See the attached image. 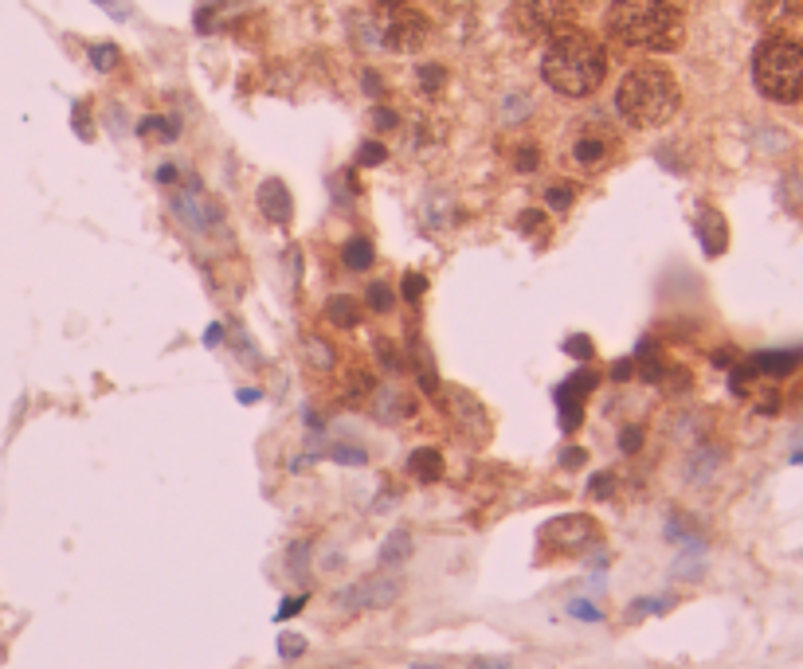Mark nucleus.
I'll return each instance as SVG.
<instances>
[{"label": "nucleus", "instance_id": "1", "mask_svg": "<svg viewBox=\"0 0 803 669\" xmlns=\"http://www.w3.org/2000/svg\"><path fill=\"white\" fill-rule=\"evenodd\" d=\"M608 75V55L604 44L588 32L561 28L557 36H549V47L541 55V79L565 98H588L592 90H600Z\"/></svg>", "mask_w": 803, "mask_h": 669}, {"label": "nucleus", "instance_id": "2", "mask_svg": "<svg viewBox=\"0 0 803 669\" xmlns=\"http://www.w3.org/2000/svg\"><path fill=\"white\" fill-rule=\"evenodd\" d=\"M608 32L627 47L674 51L686 40L682 4L678 0H612Z\"/></svg>", "mask_w": 803, "mask_h": 669}, {"label": "nucleus", "instance_id": "3", "mask_svg": "<svg viewBox=\"0 0 803 669\" xmlns=\"http://www.w3.org/2000/svg\"><path fill=\"white\" fill-rule=\"evenodd\" d=\"M678 83L674 75L659 67V63H639L623 75V83L615 90V110L627 126L635 130H655V126H666L674 114H678Z\"/></svg>", "mask_w": 803, "mask_h": 669}, {"label": "nucleus", "instance_id": "4", "mask_svg": "<svg viewBox=\"0 0 803 669\" xmlns=\"http://www.w3.org/2000/svg\"><path fill=\"white\" fill-rule=\"evenodd\" d=\"M753 83L772 102H800L803 98V44L788 36H772L756 47Z\"/></svg>", "mask_w": 803, "mask_h": 669}, {"label": "nucleus", "instance_id": "5", "mask_svg": "<svg viewBox=\"0 0 803 669\" xmlns=\"http://www.w3.org/2000/svg\"><path fill=\"white\" fill-rule=\"evenodd\" d=\"M572 16V0H514L510 20L521 36H557Z\"/></svg>", "mask_w": 803, "mask_h": 669}, {"label": "nucleus", "instance_id": "6", "mask_svg": "<svg viewBox=\"0 0 803 669\" xmlns=\"http://www.w3.org/2000/svg\"><path fill=\"white\" fill-rule=\"evenodd\" d=\"M541 540L557 552H588L592 544H600V525L584 513H568V517H557L541 529Z\"/></svg>", "mask_w": 803, "mask_h": 669}, {"label": "nucleus", "instance_id": "7", "mask_svg": "<svg viewBox=\"0 0 803 669\" xmlns=\"http://www.w3.org/2000/svg\"><path fill=\"white\" fill-rule=\"evenodd\" d=\"M427 32H431V24H427L424 12L396 8V16L384 28V47L388 51H420L427 44Z\"/></svg>", "mask_w": 803, "mask_h": 669}, {"label": "nucleus", "instance_id": "8", "mask_svg": "<svg viewBox=\"0 0 803 669\" xmlns=\"http://www.w3.org/2000/svg\"><path fill=\"white\" fill-rule=\"evenodd\" d=\"M396 595H400V583L388 580V576H373V580H361L353 583L349 591H341L337 603L345 611H365V607H388V603H396Z\"/></svg>", "mask_w": 803, "mask_h": 669}, {"label": "nucleus", "instance_id": "9", "mask_svg": "<svg viewBox=\"0 0 803 669\" xmlns=\"http://www.w3.org/2000/svg\"><path fill=\"white\" fill-rule=\"evenodd\" d=\"M259 212L271 223L294 220V200H290V188H286L283 180H263L259 184Z\"/></svg>", "mask_w": 803, "mask_h": 669}, {"label": "nucleus", "instance_id": "10", "mask_svg": "<svg viewBox=\"0 0 803 669\" xmlns=\"http://www.w3.org/2000/svg\"><path fill=\"white\" fill-rule=\"evenodd\" d=\"M326 317H330V325H337V329H357L365 321V306L357 298H349V294H333L330 302H326Z\"/></svg>", "mask_w": 803, "mask_h": 669}, {"label": "nucleus", "instance_id": "11", "mask_svg": "<svg viewBox=\"0 0 803 669\" xmlns=\"http://www.w3.org/2000/svg\"><path fill=\"white\" fill-rule=\"evenodd\" d=\"M373 411H377L380 423H396V419H408L416 407H412V400L400 388H380L377 400H373Z\"/></svg>", "mask_w": 803, "mask_h": 669}, {"label": "nucleus", "instance_id": "12", "mask_svg": "<svg viewBox=\"0 0 803 669\" xmlns=\"http://www.w3.org/2000/svg\"><path fill=\"white\" fill-rule=\"evenodd\" d=\"M377 392V380H373V372H365V368H349L345 372V384H337V400L341 403H361L369 400Z\"/></svg>", "mask_w": 803, "mask_h": 669}, {"label": "nucleus", "instance_id": "13", "mask_svg": "<svg viewBox=\"0 0 803 669\" xmlns=\"http://www.w3.org/2000/svg\"><path fill=\"white\" fill-rule=\"evenodd\" d=\"M408 470H412V478H420V482H439V478H443V454L431 450V446H420V450H412Z\"/></svg>", "mask_w": 803, "mask_h": 669}, {"label": "nucleus", "instance_id": "14", "mask_svg": "<svg viewBox=\"0 0 803 669\" xmlns=\"http://www.w3.org/2000/svg\"><path fill=\"white\" fill-rule=\"evenodd\" d=\"M557 407H561V427L576 431L580 427V415H584V396L572 388V384H557Z\"/></svg>", "mask_w": 803, "mask_h": 669}, {"label": "nucleus", "instance_id": "15", "mask_svg": "<svg viewBox=\"0 0 803 669\" xmlns=\"http://www.w3.org/2000/svg\"><path fill=\"white\" fill-rule=\"evenodd\" d=\"M341 263H345L349 270H369L373 267V243H369L365 235L345 239V247H341Z\"/></svg>", "mask_w": 803, "mask_h": 669}, {"label": "nucleus", "instance_id": "16", "mask_svg": "<svg viewBox=\"0 0 803 669\" xmlns=\"http://www.w3.org/2000/svg\"><path fill=\"white\" fill-rule=\"evenodd\" d=\"M698 235H702V247H706V255H721V251H725V220H721L717 212H706V216H702Z\"/></svg>", "mask_w": 803, "mask_h": 669}, {"label": "nucleus", "instance_id": "17", "mask_svg": "<svg viewBox=\"0 0 803 669\" xmlns=\"http://www.w3.org/2000/svg\"><path fill=\"white\" fill-rule=\"evenodd\" d=\"M138 134L145 141H173V137L181 134V126L173 122V118H145L142 126H138Z\"/></svg>", "mask_w": 803, "mask_h": 669}, {"label": "nucleus", "instance_id": "18", "mask_svg": "<svg viewBox=\"0 0 803 669\" xmlns=\"http://www.w3.org/2000/svg\"><path fill=\"white\" fill-rule=\"evenodd\" d=\"M302 357H306V364H314V368H322V372L333 368V360H337L322 337H306V341H302Z\"/></svg>", "mask_w": 803, "mask_h": 669}, {"label": "nucleus", "instance_id": "19", "mask_svg": "<svg viewBox=\"0 0 803 669\" xmlns=\"http://www.w3.org/2000/svg\"><path fill=\"white\" fill-rule=\"evenodd\" d=\"M572 153H576V161L588 169V165H600V161L608 157V145H604L600 137L588 134V137H580V141H576V149H572Z\"/></svg>", "mask_w": 803, "mask_h": 669}, {"label": "nucleus", "instance_id": "20", "mask_svg": "<svg viewBox=\"0 0 803 669\" xmlns=\"http://www.w3.org/2000/svg\"><path fill=\"white\" fill-rule=\"evenodd\" d=\"M408 552H412V536L400 529V533L388 536V544L380 548V564H384V568H392V564H396V560H404Z\"/></svg>", "mask_w": 803, "mask_h": 669}, {"label": "nucleus", "instance_id": "21", "mask_svg": "<svg viewBox=\"0 0 803 669\" xmlns=\"http://www.w3.org/2000/svg\"><path fill=\"white\" fill-rule=\"evenodd\" d=\"M369 306L377 313H388L396 306V294H392V286H384V282H373L369 286Z\"/></svg>", "mask_w": 803, "mask_h": 669}, {"label": "nucleus", "instance_id": "22", "mask_svg": "<svg viewBox=\"0 0 803 669\" xmlns=\"http://www.w3.org/2000/svg\"><path fill=\"white\" fill-rule=\"evenodd\" d=\"M384 161H388V149H384L380 141H365V145H361V153H357V165H365V169L384 165Z\"/></svg>", "mask_w": 803, "mask_h": 669}, {"label": "nucleus", "instance_id": "23", "mask_svg": "<svg viewBox=\"0 0 803 669\" xmlns=\"http://www.w3.org/2000/svg\"><path fill=\"white\" fill-rule=\"evenodd\" d=\"M565 353L576 360H592V353H596V345H592V337H584V333H572L565 341Z\"/></svg>", "mask_w": 803, "mask_h": 669}, {"label": "nucleus", "instance_id": "24", "mask_svg": "<svg viewBox=\"0 0 803 669\" xmlns=\"http://www.w3.org/2000/svg\"><path fill=\"white\" fill-rule=\"evenodd\" d=\"M91 63H95L98 71H114V63H118V47H114V44H95V47H91Z\"/></svg>", "mask_w": 803, "mask_h": 669}, {"label": "nucleus", "instance_id": "25", "mask_svg": "<svg viewBox=\"0 0 803 669\" xmlns=\"http://www.w3.org/2000/svg\"><path fill=\"white\" fill-rule=\"evenodd\" d=\"M443 83H447V71L439 67V63H427V67H420V87L431 94V90H443Z\"/></svg>", "mask_w": 803, "mask_h": 669}, {"label": "nucleus", "instance_id": "26", "mask_svg": "<svg viewBox=\"0 0 803 669\" xmlns=\"http://www.w3.org/2000/svg\"><path fill=\"white\" fill-rule=\"evenodd\" d=\"M298 654H306V638H302V634H283V638H279V658H283V662H294Z\"/></svg>", "mask_w": 803, "mask_h": 669}, {"label": "nucleus", "instance_id": "27", "mask_svg": "<svg viewBox=\"0 0 803 669\" xmlns=\"http://www.w3.org/2000/svg\"><path fill=\"white\" fill-rule=\"evenodd\" d=\"M396 353H400V349H396L392 341H384V337H380V341H377V357H380V364H384L388 372H400V368H404V357H396Z\"/></svg>", "mask_w": 803, "mask_h": 669}, {"label": "nucleus", "instance_id": "28", "mask_svg": "<svg viewBox=\"0 0 803 669\" xmlns=\"http://www.w3.org/2000/svg\"><path fill=\"white\" fill-rule=\"evenodd\" d=\"M545 196H549V208H557V212H565L568 204H572V184H553V188H549V192H545Z\"/></svg>", "mask_w": 803, "mask_h": 669}, {"label": "nucleus", "instance_id": "29", "mask_svg": "<svg viewBox=\"0 0 803 669\" xmlns=\"http://www.w3.org/2000/svg\"><path fill=\"white\" fill-rule=\"evenodd\" d=\"M400 290H404V298H408V302H420V294L427 290V278H424V274H408Z\"/></svg>", "mask_w": 803, "mask_h": 669}, {"label": "nucleus", "instance_id": "30", "mask_svg": "<svg viewBox=\"0 0 803 669\" xmlns=\"http://www.w3.org/2000/svg\"><path fill=\"white\" fill-rule=\"evenodd\" d=\"M333 458H337V462H349V466L369 462V454H365V450H353V446H333Z\"/></svg>", "mask_w": 803, "mask_h": 669}, {"label": "nucleus", "instance_id": "31", "mask_svg": "<svg viewBox=\"0 0 803 669\" xmlns=\"http://www.w3.org/2000/svg\"><path fill=\"white\" fill-rule=\"evenodd\" d=\"M514 161H518L521 173H533V169H537V161H541V153H537L533 145H525V149H518V157H514Z\"/></svg>", "mask_w": 803, "mask_h": 669}, {"label": "nucleus", "instance_id": "32", "mask_svg": "<svg viewBox=\"0 0 803 669\" xmlns=\"http://www.w3.org/2000/svg\"><path fill=\"white\" fill-rule=\"evenodd\" d=\"M619 446H623L627 454H635V450L643 446V431H639V427H623V435H619Z\"/></svg>", "mask_w": 803, "mask_h": 669}, {"label": "nucleus", "instance_id": "33", "mask_svg": "<svg viewBox=\"0 0 803 669\" xmlns=\"http://www.w3.org/2000/svg\"><path fill=\"white\" fill-rule=\"evenodd\" d=\"M302 607H306V595H294V599H286L283 607H279V615H275V619L283 623V619H290V615H298Z\"/></svg>", "mask_w": 803, "mask_h": 669}, {"label": "nucleus", "instance_id": "34", "mask_svg": "<svg viewBox=\"0 0 803 669\" xmlns=\"http://www.w3.org/2000/svg\"><path fill=\"white\" fill-rule=\"evenodd\" d=\"M568 611H572L576 619H592V623H600V611H596V607H588V603H572Z\"/></svg>", "mask_w": 803, "mask_h": 669}, {"label": "nucleus", "instance_id": "35", "mask_svg": "<svg viewBox=\"0 0 803 669\" xmlns=\"http://www.w3.org/2000/svg\"><path fill=\"white\" fill-rule=\"evenodd\" d=\"M541 223H545V216H541V212H525V216H521V220H518V227H521V231H529V235H533V231H537Z\"/></svg>", "mask_w": 803, "mask_h": 669}, {"label": "nucleus", "instance_id": "36", "mask_svg": "<svg viewBox=\"0 0 803 669\" xmlns=\"http://www.w3.org/2000/svg\"><path fill=\"white\" fill-rule=\"evenodd\" d=\"M588 490H592V497H608V493H612V474H600Z\"/></svg>", "mask_w": 803, "mask_h": 669}, {"label": "nucleus", "instance_id": "37", "mask_svg": "<svg viewBox=\"0 0 803 669\" xmlns=\"http://www.w3.org/2000/svg\"><path fill=\"white\" fill-rule=\"evenodd\" d=\"M220 341H224V325H208V329H204V345L212 349V345H220Z\"/></svg>", "mask_w": 803, "mask_h": 669}, {"label": "nucleus", "instance_id": "38", "mask_svg": "<svg viewBox=\"0 0 803 669\" xmlns=\"http://www.w3.org/2000/svg\"><path fill=\"white\" fill-rule=\"evenodd\" d=\"M377 126L380 130H392V126H400V118H392V110H377Z\"/></svg>", "mask_w": 803, "mask_h": 669}, {"label": "nucleus", "instance_id": "39", "mask_svg": "<svg viewBox=\"0 0 803 669\" xmlns=\"http://www.w3.org/2000/svg\"><path fill=\"white\" fill-rule=\"evenodd\" d=\"M365 90H373V94H380V90H384V87H380V79H377V75H373V71H365Z\"/></svg>", "mask_w": 803, "mask_h": 669}, {"label": "nucleus", "instance_id": "40", "mask_svg": "<svg viewBox=\"0 0 803 669\" xmlns=\"http://www.w3.org/2000/svg\"><path fill=\"white\" fill-rule=\"evenodd\" d=\"M157 180H161V184H169V180H177V169H173V165H165V169H157Z\"/></svg>", "mask_w": 803, "mask_h": 669}, {"label": "nucleus", "instance_id": "41", "mask_svg": "<svg viewBox=\"0 0 803 669\" xmlns=\"http://www.w3.org/2000/svg\"><path fill=\"white\" fill-rule=\"evenodd\" d=\"M612 376H615V380H627V376H631V360H627V364H615Z\"/></svg>", "mask_w": 803, "mask_h": 669}, {"label": "nucleus", "instance_id": "42", "mask_svg": "<svg viewBox=\"0 0 803 669\" xmlns=\"http://www.w3.org/2000/svg\"><path fill=\"white\" fill-rule=\"evenodd\" d=\"M580 462H584V454H580V450H568V454H565V466H580Z\"/></svg>", "mask_w": 803, "mask_h": 669}, {"label": "nucleus", "instance_id": "43", "mask_svg": "<svg viewBox=\"0 0 803 669\" xmlns=\"http://www.w3.org/2000/svg\"><path fill=\"white\" fill-rule=\"evenodd\" d=\"M259 400V392L255 388H247V392H239V403H255Z\"/></svg>", "mask_w": 803, "mask_h": 669}, {"label": "nucleus", "instance_id": "44", "mask_svg": "<svg viewBox=\"0 0 803 669\" xmlns=\"http://www.w3.org/2000/svg\"><path fill=\"white\" fill-rule=\"evenodd\" d=\"M478 669H514V666H506V662H474Z\"/></svg>", "mask_w": 803, "mask_h": 669}, {"label": "nucleus", "instance_id": "45", "mask_svg": "<svg viewBox=\"0 0 803 669\" xmlns=\"http://www.w3.org/2000/svg\"><path fill=\"white\" fill-rule=\"evenodd\" d=\"M380 8H392V12H396V8H400V4H404V0H377Z\"/></svg>", "mask_w": 803, "mask_h": 669}, {"label": "nucleus", "instance_id": "46", "mask_svg": "<svg viewBox=\"0 0 803 669\" xmlns=\"http://www.w3.org/2000/svg\"><path fill=\"white\" fill-rule=\"evenodd\" d=\"M576 4H596V0H572V8H576Z\"/></svg>", "mask_w": 803, "mask_h": 669}]
</instances>
